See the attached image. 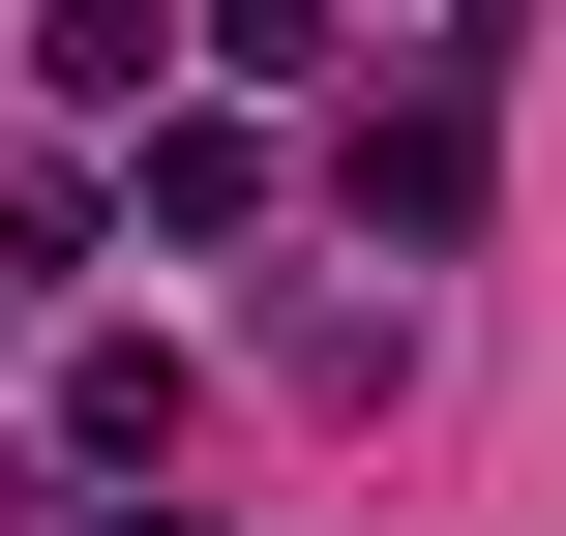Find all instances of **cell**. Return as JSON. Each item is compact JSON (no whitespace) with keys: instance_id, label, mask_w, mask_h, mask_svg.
<instances>
[{"instance_id":"8992f818","label":"cell","mask_w":566,"mask_h":536,"mask_svg":"<svg viewBox=\"0 0 566 536\" xmlns=\"http://www.w3.org/2000/svg\"><path fill=\"white\" fill-rule=\"evenodd\" d=\"M119 536H179V507H119Z\"/></svg>"},{"instance_id":"6da1fadb","label":"cell","mask_w":566,"mask_h":536,"mask_svg":"<svg viewBox=\"0 0 566 536\" xmlns=\"http://www.w3.org/2000/svg\"><path fill=\"white\" fill-rule=\"evenodd\" d=\"M358 239H478V90H418V119H358Z\"/></svg>"},{"instance_id":"5b68a950","label":"cell","mask_w":566,"mask_h":536,"mask_svg":"<svg viewBox=\"0 0 566 536\" xmlns=\"http://www.w3.org/2000/svg\"><path fill=\"white\" fill-rule=\"evenodd\" d=\"M179 60H239V90H298V60H358L328 0H179Z\"/></svg>"},{"instance_id":"7a4b0ae2","label":"cell","mask_w":566,"mask_h":536,"mask_svg":"<svg viewBox=\"0 0 566 536\" xmlns=\"http://www.w3.org/2000/svg\"><path fill=\"white\" fill-rule=\"evenodd\" d=\"M30 90H60V119H149V90H179V0H30Z\"/></svg>"},{"instance_id":"3957f363","label":"cell","mask_w":566,"mask_h":536,"mask_svg":"<svg viewBox=\"0 0 566 536\" xmlns=\"http://www.w3.org/2000/svg\"><path fill=\"white\" fill-rule=\"evenodd\" d=\"M149 239H269V119H149Z\"/></svg>"},{"instance_id":"277c9868","label":"cell","mask_w":566,"mask_h":536,"mask_svg":"<svg viewBox=\"0 0 566 536\" xmlns=\"http://www.w3.org/2000/svg\"><path fill=\"white\" fill-rule=\"evenodd\" d=\"M60 448H90V477H149V448H179V358H149V328H90V358H60Z\"/></svg>"}]
</instances>
